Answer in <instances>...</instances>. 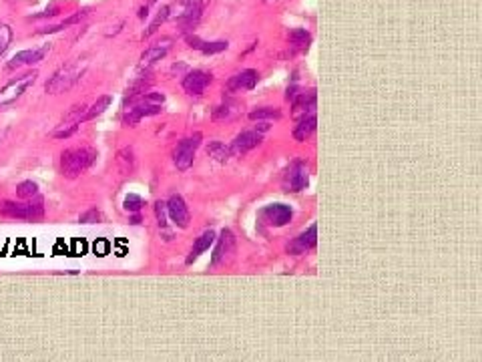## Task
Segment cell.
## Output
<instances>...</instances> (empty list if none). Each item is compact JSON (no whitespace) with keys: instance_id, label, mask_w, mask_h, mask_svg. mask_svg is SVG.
Here are the masks:
<instances>
[{"instance_id":"6da1fadb","label":"cell","mask_w":482,"mask_h":362,"mask_svg":"<svg viewBox=\"0 0 482 362\" xmlns=\"http://www.w3.org/2000/svg\"><path fill=\"white\" fill-rule=\"evenodd\" d=\"M97 157H99V153H97V149L93 148L67 149L61 155V171H63L65 177L75 180V177H79L80 173L90 170Z\"/></svg>"},{"instance_id":"7a4b0ae2","label":"cell","mask_w":482,"mask_h":362,"mask_svg":"<svg viewBox=\"0 0 482 362\" xmlns=\"http://www.w3.org/2000/svg\"><path fill=\"white\" fill-rule=\"evenodd\" d=\"M0 215L9 217V219H26V222H36L45 215V205L43 202H28L26 204H21V202H2L0 204Z\"/></svg>"},{"instance_id":"3957f363","label":"cell","mask_w":482,"mask_h":362,"mask_svg":"<svg viewBox=\"0 0 482 362\" xmlns=\"http://www.w3.org/2000/svg\"><path fill=\"white\" fill-rule=\"evenodd\" d=\"M80 67L77 63H68L65 67H61L56 71L51 79L46 81L45 90L48 95H58V93H65L70 87H75L80 79Z\"/></svg>"},{"instance_id":"277c9868","label":"cell","mask_w":482,"mask_h":362,"mask_svg":"<svg viewBox=\"0 0 482 362\" xmlns=\"http://www.w3.org/2000/svg\"><path fill=\"white\" fill-rule=\"evenodd\" d=\"M201 141L203 135L197 131V133H193V135L181 139L179 143L175 145V149H173V161H175L177 170L179 171L189 170L191 165H193V159H195V151L199 149Z\"/></svg>"},{"instance_id":"5b68a950","label":"cell","mask_w":482,"mask_h":362,"mask_svg":"<svg viewBox=\"0 0 482 362\" xmlns=\"http://www.w3.org/2000/svg\"><path fill=\"white\" fill-rule=\"evenodd\" d=\"M38 77V73L33 71V73H26L23 77H16V79L9 81L2 89H0V105H9V103H14L24 90L28 87H33L34 81Z\"/></svg>"},{"instance_id":"8992f818","label":"cell","mask_w":482,"mask_h":362,"mask_svg":"<svg viewBox=\"0 0 482 362\" xmlns=\"http://www.w3.org/2000/svg\"><path fill=\"white\" fill-rule=\"evenodd\" d=\"M310 183V173L305 170V165L295 161L290 165V170L283 173V180H281V185L288 193H298L308 187Z\"/></svg>"},{"instance_id":"52a82bcc","label":"cell","mask_w":482,"mask_h":362,"mask_svg":"<svg viewBox=\"0 0 482 362\" xmlns=\"http://www.w3.org/2000/svg\"><path fill=\"white\" fill-rule=\"evenodd\" d=\"M259 217H261V222H263L266 226L283 227V226H288V224L292 222L293 212H292V207H290V205L271 204V205H268V207H263V210H261Z\"/></svg>"},{"instance_id":"ba28073f","label":"cell","mask_w":482,"mask_h":362,"mask_svg":"<svg viewBox=\"0 0 482 362\" xmlns=\"http://www.w3.org/2000/svg\"><path fill=\"white\" fill-rule=\"evenodd\" d=\"M236 236L231 229H224L217 238V244H215L214 249V266H221V264H227V262L234 258L236 254Z\"/></svg>"},{"instance_id":"9c48e42d","label":"cell","mask_w":482,"mask_h":362,"mask_svg":"<svg viewBox=\"0 0 482 362\" xmlns=\"http://www.w3.org/2000/svg\"><path fill=\"white\" fill-rule=\"evenodd\" d=\"M48 51H51V46H43V48H26V51H21V53H16V55L9 61L6 68H9V71H14V68L38 65V63H41L46 55H48Z\"/></svg>"},{"instance_id":"30bf717a","label":"cell","mask_w":482,"mask_h":362,"mask_svg":"<svg viewBox=\"0 0 482 362\" xmlns=\"http://www.w3.org/2000/svg\"><path fill=\"white\" fill-rule=\"evenodd\" d=\"M211 81H214V77L205 71H191L183 79V90L189 97H199V95H203V90L211 85Z\"/></svg>"},{"instance_id":"8fae6325","label":"cell","mask_w":482,"mask_h":362,"mask_svg":"<svg viewBox=\"0 0 482 362\" xmlns=\"http://www.w3.org/2000/svg\"><path fill=\"white\" fill-rule=\"evenodd\" d=\"M165 205H167L169 219L173 222V226L181 227V229L189 226V210H187V204H185V200L181 195H171Z\"/></svg>"},{"instance_id":"7c38bea8","label":"cell","mask_w":482,"mask_h":362,"mask_svg":"<svg viewBox=\"0 0 482 362\" xmlns=\"http://www.w3.org/2000/svg\"><path fill=\"white\" fill-rule=\"evenodd\" d=\"M315 244H318V226L312 224L303 234H300L298 238H293L285 249H288V254L300 256V254H305V252L314 249Z\"/></svg>"},{"instance_id":"4fadbf2b","label":"cell","mask_w":482,"mask_h":362,"mask_svg":"<svg viewBox=\"0 0 482 362\" xmlns=\"http://www.w3.org/2000/svg\"><path fill=\"white\" fill-rule=\"evenodd\" d=\"M261 141H263V133H259L258 129H253V131H243V133H239V135L234 139V143L229 145L231 155H246L247 151H251V149H256L258 145H261Z\"/></svg>"},{"instance_id":"5bb4252c","label":"cell","mask_w":482,"mask_h":362,"mask_svg":"<svg viewBox=\"0 0 482 362\" xmlns=\"http://www.w3.org/2000/svg\"><path fill=\"white\" fill-rule=\"evenodd\" d=\"M256 85H258V71L246 68L239 75L227 81L225 89H227V93H237V90H251Z\"/></svg>"},{"instance_id":"9a60e30c","label":"cell","mask_w":482,"mask_h":362,"mask_svg":"<svg viewBox=\"0 0 482 362\" xmlns=\"http://www.w3.org/2000/svg\"><path fill=\"white\" fill-rule=\"evenodd\" d=\"M169 46H171V41L169 38H165L163 43H157L155 46H149L145 53L141 55V63H139V68H145V71H149V68L153 67L157 61H161V58H165V55L169 53Z\"/></svg>"},{"instance_id":"2e32d148","label":"cell","mask_w":482,"mask_h":362,"mask_svg":"<svg viewBox=\"0 0 482 362\" xmlns=\"http://www.w3.org/2000/svg\"><path fill=\"white\" fill-rule=\"evenodd\" d=\"M293 103V117H308V113L314 115L315 109V90L310 93H298L292 99Z\"/></svg>"},{"instance_id":"e0dca14e","label":"cell","mask_w":482,"mask_h":362,"mask_svg":"<svg viewBox=\"0 0 482 362\" xmlns=\"http://www.w3.org/2000/svg\"><path fill=\"white\" fill-rule=\"evenodd\" d=\"M203 9H205V0H191L189 6L185 9V12L181 14L179 19V24L183 26V31H191L195 24L199 23Z\"/></svg>"},{"instance_id":"ac0fdd59","label":"cell","mask_w":482,"mask_h":362,"mask_svg":"<svg viewBox=\"0 0 482 362\" xmlns=\"http://www.w3.org/2000/svg\"><path fill=\"white\" fill-rule=\"evenodd\" d=\"M215 242V232L211 229H207V232H203L199 238L195 239V244H193V248H191L189 256H187V264H193V262L197 260L201 254H205L207 249L214 246Z\"/></svg>"},{"instance_id":"d6986e66","label":"cell","mask_w":482,"mask_h":362,"mask_svg":"<svg viewBox=\"0 0 482 362\" xmlns=\"http://www.w3.org/2000/svg\"><path fill=\"white\" fill-rule=\"evenodd\" d=\"M315 129H318V119H315V115H308V117H303L302 121L295 125V129H293V139H295V141H308V139L315 133Z\"/></svg>"},{"instance_id":"ffe728a7","label":"cell","mask_w":482,"mask_h":362,"mask_svg":"<svg viewBox=\"0 0 482 362\" xmlns=\"http://www.w3.org/2000/svg\"><path fill=\"white\" fill-rule=\"evenodd\" d=\"M207 155L214 157L217 163H227L229 159L234 157V155H231V149L227 148L225 143H221V141H211V143L207 145Z\"/></svg>"},{"instance_id":"44dd1931","label":"cell","mask_w":482,"mask_h":362,"mask_svg":"<svg viewBox=\"0 0 482 362\" xmlns=\"http://www.w3.org/2000/svg\"><path fill=\"white\" fill-rule=\"evenodd\" d=\"M112 103V97L111 95H103V97H99L97 101L90 105L89 109H87V115H85V121H90V119H97L99 115H103L109 107H111Z\"/></svg>"},{"instance_id":"7402d4cb","label":"cell","mask_w":482,"mask_h":362,"mask_svg":"<svg viewBox=\"0 0 482 362\" xmlns=\"http://www.w3.org/2000/svg\"><path fill=\"white\" fill-rule=\"evenodd\" d=\"M117 167L121 173H131L135 170V151L131 148H123L117 153Z\"/></svg>"},{"instance_id":"603a6c76","label":"cell","mask_w":482,"mask_h":362,"mask_svg":"<svg viewBox=\"0 0 482 362\" xmlns=\"http://www.w3.org/2000/svg\"><path fill=\"white\" fill-rule=\"evenodd\" d=\"M155 215H157V224L161 227V232L165 234V239H171V229H169V214H167V205L165 202H157L155 204Z\"/></svg>"},{"instance_id":"cb8c5ba5","label":"cell","mask_w":482,"mask_h":362,"mask_svg":"<svg viewBox=\"0 0 482 362\" xmlns=\"http://www.w3.org/2000/svg\"><path fill=\"white\" fill-rule=\"evenodd\" d=\"M281 111L280 109H273V107H259V109H253L249 113V119L251 121H273V119H280Z\"/></svg>"},{"instance_id":"d4e9b609","label":"cell","mask_w":482,"mask_h":362,"mask_svg":"<svg viewBox=\"0 0 482 362\" xmlns=\"http://www.w3.org/2000/svg\"><path fill=\"white\" fill-rule=\"evenodd\" d=\"M169 19H171V9H169V6H163V9L159 11L157 16H155V21L149 24V29H147L145 33H143V38H149V36H153V34L159 31V26L165 23V21H169Z\"/></svg>"},{"instance_id":"484cf974","label":"cell","mask_w":482,"mask_h":362,"mask_svg":"<svg viewBox=\"0 0 482 362\" xmlns=\"http://www.w3.org/2000/svg\"><path fill=\"white\" fill-rule=\"evenodd\" d=\"M36 193H38V185L34 181H23V183L16 185V197L23 200V202L36 197Z\"/></svg>"},{"instance_id":"4316f807","label":"cell","mask_w":482,"mask_h":362,"mask_svg":"<svg viewBox=\"0 0 482 362\" xmlns=\"http://www.w3.org/2000/svg\"><path fill=\"white\" fill-rule=\"evenodd\" d=\"M288 41H290V43H292V45H295V46H308L310 43H312V34L308 33L305 29H295V31H292V33H290Z\"/></svg>"},{"instance_id":"83f0119b","label":"cell","mask_w":482,"mask_h":362,"mask_svg":"<svg viewBox=\"0 0 482 362\" xmlns=\"http://www.w3.org/2000/svg\"><path fill=\"white\" fill-rule=\"evenodd\" d=\"M79 127L80 125L77 123H63V121H61V125L56 127L51 135L55 137V139H68V137H73L77 131H79Z\"/></svg>"},{"instance_id":"f1b7e54d","label":"cell","mask_w":482,"mask_h":362,"mask_svg":"<svg viewBox=\"0 0 482 362\" xmlns=\"http://www.w3.org/2000/svg\"><path fill=\"white\" fill-rule=\"evenodd\" d=\"M123 205L129 214H137V212H141V210H143L145 200H143V197H139V195H135V193H129V195L125 197Z\"/></svg>"},{"instance_id":"f546056e","label":"cell","mask_w":482,"mask_h":362,"mask_svg":"<svg viewBox=\"0 0 482 362\" xmlns=\"http://www.w3.org/2000/svg\"><path fill=\"white\" fill-rule=\"evenodd\" d=\"M12 43V29L9 24L0 23V55L11 46Z\"/></svg>"},{"instance_id":"4dcf8cb0","label":"cell","mask_w":482,"mask_h":362,"mask_svg":"<svg viewBox=\"0 0 482 362\" xmlns=\"http://www.w3.org/2000/svg\"><path fill=\"white\" fill-rule=\"evenodd\" d=\"M227 41H217V43H201L199 51L203 55H215V53H221V51H227Z\"/></svg>"},{"instance_id":"1f68e13d","label":"cell","mask_w":482,"mask_h":362,"mask_svg":"<svg viewBox=\"0 0 482 362\" xmlns=\"http://www.w3.org/2000/svg\"><path fill=\"white\" fill-rule=\"evenodd\" d=\"M231 117H234V109L229 105H221V107L214 109V113H211L214 121H225V119H231Z\"/></svg>"},{"instance_id":"d6a6232c","label":"cell","mask_w":482,"mask_h":362,"mask_svg":"<svg viewBox=\"0 0 482 362\" xmlns=\"http://www.w3.org/2000/svg\"><path fill=\"white\" fill-rule=\"evenodd\" d=\"M79 219L83 222V224H95V222H99V219H101V214L93 207V210H89V212L80 214Z\"/></svg>"},{"instance_id":"836d02e7","label":"cell","mask_w":482,"mask_h":362,"mask_svg":"<svg viewBox=\"0 0 482 362\" xmlns=\"http://www.w3.org/2000/svg\"><path fill=\"white\" fill-rule=\"evenodd\" d=\"M256 129H258L259 133H263V135H266V133H268L269 129H271V125H268V123H261V125H258V127H256Z\"/></svg>"}]
</instances>
